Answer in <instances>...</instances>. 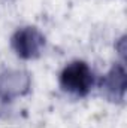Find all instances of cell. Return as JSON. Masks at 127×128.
<instances>
[{
	"instance_id": "7a4b0ae2",
	"label": "cell",
	"mask_w": 127,
	"mask_h": 128,
	"mask_svg": "<svg viewBox=\"0 0 127 128\" xmlns=\"http://www.w3.org/2000/svg\"><path fill=\"white\" fill-rule=\"evenodd\" d=\"M11 43L18 57L30 60L40 55L45 46V37L34 27H23L14 33Z\"/></svg>"
},
{
	"instance_id": "6da1fadb",
	"label": "cell",
	"mask_w": 127,
	"mask_h": 128,
	"mask_svg": "<svg viewBox=\"0 0 127 128\" xmlns=\"http://www.w3.org/2000/svg\"><path fill=\"white\" fill-rule=\"evenodd\" d=\"M63 91L76 97H85L94 86V73L85 61H72L60 73Z\"/></svg>"
}]
</instances>
